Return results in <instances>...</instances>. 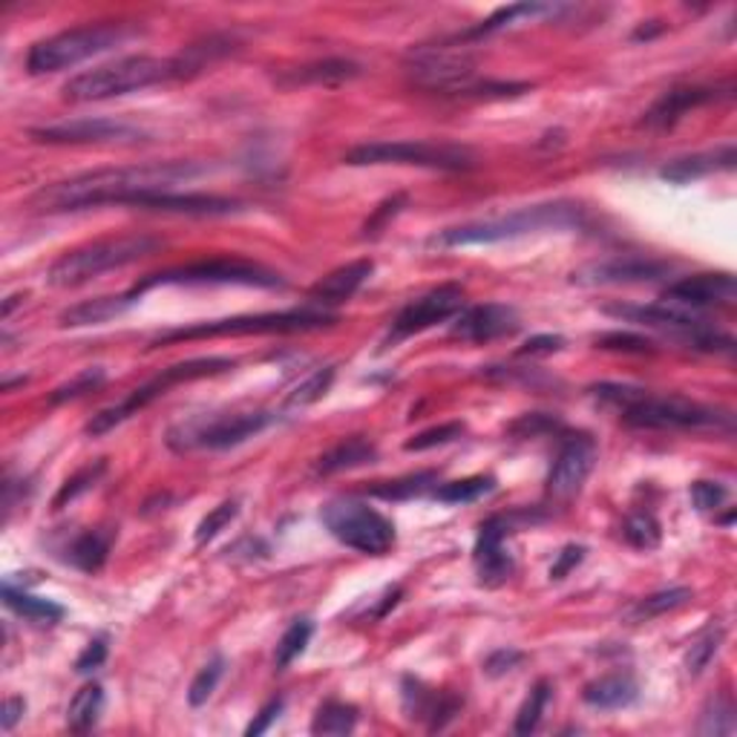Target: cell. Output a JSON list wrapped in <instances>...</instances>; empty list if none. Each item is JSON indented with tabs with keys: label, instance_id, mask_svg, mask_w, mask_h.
<instances>
[{
	"label": "cell",
	"instance_id": "4316f807",
	"mask_svg": "<svg viewBox=\"0 0 737 737\" xmlns=\"http://www.w3.org/2000/svg\"><path fill=\"white\" fill-rule=\"evenodd\" d=\"M640 697V686L631 674H606L588 683L582 701L593 708H628Z\"/></svg>",
	"mask_w": 737,
	"mask_h": 737
},
{
	"label": "cell",
	"instance_id": "91938a15",
	"mask_svg": "<svg viewBox=\"0 0 737 737\" xmlns=\"http://www.w3.org/2000/svg\"><path fill=\"white\" fill-rule=\"evenodd\" d=\"M283 706H285L283 697H277V701L265 703L263 712H260V715L254 717V723H251L249 729H245V735H249V737H256V735H263V731H269L271 723H274L280 715H283Z\"/></svg>",
	"mask_w": 737,
	"mask_h": 737
},
{
	"label": "cell",
	"instance_id": "cb8c5ba5",
	"mask_svg": "<svg viewBox=\"0 0 737 737\" xmlns=\"http://www.w3.org/2000/svg\"><path fill=\"white\" fill-rule=\"evenodd\" d=\"M372 260H355L349 265H340L331 274H326L320 283L312 285V292H308L312 306L323 308V312L329 306H340V303H346V299H351L360 292V285L372 277Z\"/></svg>",
	"mask_w": 737,
	"mask_h": 737
},
{
	"label": "cell",
	"instance_id": "60d3db41",
	"mask_svg": "<svg viewBox=\"0 0 737 737\" xmlns=\"http://www.w3.org/2000/svg\"><path fill=\"white\" fill-rule=\"evenodd\" d=\"M550 692H554V688H550L548 680H539L534 692L527 694V701L518 708L516 726H513L516 735H530V731H536V726H539L541 715H545V708H548L550 703Z\"/></svg>",
	"mask_w": 737,
	"mask_h": 737
},
{
	"label": "cell",
	"instance_id": "e0dca14e",
	"mask_svg": "<svg viewBox=\"0 0 737 737\" xmlns=\"http://www.w3.org/2000/svg\"><path fill=\"white\" fill-rule=\"evenodd\" d=\"M597 461V444L588 435H573L562 444L559 455H556L554 467L548 473V496L554 498H570L577 496L582 484L588 482V475Z\"/></svg>",
	"mask_w": 737,
	"mask_h": 737
},
{
	"label": "cell",
	"instance_id": "f907efd6",
	"mask_svg": "<svg viewBox=\"0 0 737 737\" xmlns=\"http://www.w3.org/2000/svg\"><path fill=\"white\" fill-rule=\"evenodd\" d=\"M599 349H613V351H636V355H649L654 351V344L645 340L640 335H628V331H608V335L597 337Z\"/></svg>",
	"mask_w": 737,
	"mask_h": 737
},
{
	"label": "cell",
	"instance_id": "6f0895ef",
	"mask_svg": "<svg viewBox=\"0 0 737 737\" xmlns=\"http://www.w3.org/2000/svg\"><path fill=\"white\" fill-rule=\"evenodd\" d=\"M582 559H585V548H582V545H568V548H565L562 554L556 556L554 568H550V579H554V582L565 579L570 573V570H573L579 562H582Z\"/></svg>",
	"mask_w": 737,
	"mask_h": 737
},
{
	"label": "cell",
	"instance_id": "b9f144b4",
	"mask_svg": "<svg viewBox=\"0 0 737 737\" xmlns=\"http://www.w3.org/2000/svg\"><path fill=\"white\" fill-rule=\"evenodd\" d=\"M331 380H335V366H323V369H317L314 375H308L299 387H294L292 392H288V398H285V407L288 409L312 407L314 401H320L323 394L329 392Z\"/></svg>",
	"mask_w": 737,
	"mask_h": 737
},
{
	"label": "cell",
	"instance_id": "ba28073f",
	"mask_svg": "<svg viewBox=\"0 0 737 737\" xmlns=\"http://www.w3.org/2000/svg\"><path fill=\"white\" fill-rule=\"evenodd\" d=\"M133 30L127 23H90L78 30H66L59 35L44 38L27 55V70L32 75L59 73L66 66H75L81 61L95 59L102 52H110L113 46L125 44Z\"/></svg>",
	"mask_w": 737,
	"mask_h": 737
},
{
	"label": "cell",
	"instance_id": "f1b7e54d",
	"mask_svg": "<svg viewBox=\"0 0 737 737\" xmlns=\"http://www.w3.org/2000/svg\"><path fill=\"white\" fill-rule=\"evenodd\" d=\"M375 459H378V446H375L369 439H360V435H355V439H346V441H340V444L331 446L329 453H323L320 459H317V467H314V473L335 475V473H344V470L366 467V464H372Z\"/></svg>",
	"mask_w": 737,
	"mask_h": 737
},
{
	"label": "cell",
	"instance_id": "8992f818",
	"mask_svg": "<svg viewBox=\"0 0 737 737\" xmlns=\"http://www.w3.org/2000/svg\"><path fill=\"white\" fill-rule=\"evenodd\" d=\"M409 78L415 81L418 87L430 90V93L444 95H482V90L498 95H516L527 90V84H478L475 81V61L467 52L453 50L450 44L439 46H415L409 52L407 61Z\"/></svg>",
	"mask_w": 737,
	"mask_h": 737
},
{
	"label": "cell",
	"instance_id": "681fc988",
	"mask_svg": "<svg viewBox=\"0 0 737 737\" xmlns=\"http://www.w3.org/2000/svg\"><path fill=\"white\" fill-rule=\"evenodd\" d=\"M104 475V461H98L95 467H87L81 470V473H75L70 482L64 484V487L59 489V496H55V502H52V507L55 510H61V507H66L70 502H75V498L81 496V493H87V489L95 487V482Z\"/></svg>",
	"mask_w": 737,
	"mask_h": 737
},
{
	"label": "cell",
	"instance_id": "9f6ffc18",
	"mask_svg": "<svg viewBox=\"0 0 737 737\" xmlns=\"http://www.w3.org/2000/svg\"><path fill=\"white\" fill-rule=\"evenodd\" d=\"M565 346V340L559 335H539L530 337L522 349H518V358H536V355H554Z\"/></svg>",
	"mask_w": 737,
	"mask_h": 737
},
{
	"label": "cell",
	"instance_id": "db71d44e",
	"mask_svg": "<svg viewBox=\"0 0 737 737\" xmlns=\"http://www.w3.org/2000/svg\"><path fill=\"white\" fill-rule=\"evenodd\" d=\"M403 204H407V197H403V193H398V197L387 199V202L380 204L378 211L372 213V220L366 222V228H364L366 236H378L380 231H383V228L389 225V220H394V217L401 213Z\"/></svg>",
	"mask_w": 737,
	"mask_h": 737
},
{
	"label": "cell",
	"instance_id": "44dd1931",
	"mask_svg": "<svg viewBox=\"0 0 737 737\" xmlns=\"http://www.w3.org/2000/svg\"><path fill=\"white\" fill-rule=\"evenodd\" d=\"M510 534V522L504 516L487 518L478 530V541H475V568L484 585H502L504 579H510L513 573V556L504 548Z\"/></svg>",
	"mask_w": 737,
	"mask_h": 737
},
{
	"label": "cell",
	"instance_id": "8d00e7d4",
	"mask_svg": "<svg viewBox=\"0 0 737 737\" xmlns=\"http://www.w3.org/2000/svg\"><path fill=\"white\" fill-rule=\"evenodd\" d=\"M723 634H726V631H723L720 622L712 620L706 628H703L701 636L694 640L692 649H688V654H686V672L692 674V677H697V674H701L703 668L715 660V654L720 651Z\"/></svg>",
	"mask_w": 737,
	"mask_h": 737
},
{
	"label": "cell",
	"instance_id": "c3c4849f",
	"mask_svg": "<svg viewBox=\"0 0 737 737\" xmlns=\"http://www.w3.org/2000/svg\"><path fill=\"white\" fill-rule=\"evenodd\" d=\"M461 435H464V424L453 421V424H441L432 427V430L418 432L415 439H409L403 446H407V453H424V450H432V446L450 444V441L461 439Z\"/></svg>",
	"mask_w": 737,
	"mask_h": 737
},
{
	"label": "cell",
	"instance_id": "7a4b0ae2",
	"mask_svg": "<svg viewBox=\"0 0 737 737\" xmlns=\"http://www.w3.org/2000/svg\"><path fill=\"white\" fill-rule=\"evenodd\" d=\"M597 401L608 403L631 427L645 430H731V415L720 409L703 407L683 394H651L649 389L628 383H597L591 387Z\"/></svg>",
	"mask_w": 737,
	"mask_h": 737
},
{
	"label": "cell",
	"instance_id": "4dcf8cb0",
	"mask_svg": "<svg viewBox=\"0 0 737 737\" xmlns=\"http://www.w3.org/2000/svg\"><path fill=\"white\" fill-rule=\"evenodd\" d=\"M565 7H554V3H513V7H504L498 9V12H493V15L487 18V21H482L475 30L464 32V35L459 38V41H470V38H484V35H493V32L498 30H507V27H513V23L525 21V18H548V15H559Z\"/></svg>",
	"mask_w": 737,
	"mask_h": 737
},
{
	"label": "cell",
	"instance_id": "5b68a950",
	"mask_svg": "<svg viewBox=\"0 0 737 737\" xmlns=\"http://www.w3.org/2000/svg\"><path fill=\"white\" fill-rule=\"evenodd\" d=\"M161 245L165 242L147 234H127L90 242V245H81V249L61 254L46 271V283L52 288H75V285L95 280L104 271H116L130 263H139L145 256L156 254Z\"/></svg>",
	"mask_w": 737,
	"mask_h": 737
},
{
	"label": "cell",
	"instance_id": "f5cc1de1",
	"mask_svg": "<svg viewBox=\"0 0 737 737\" xmlns=\"http://www.w3.org/2000/svg\"><path fill=\"white\" fill-rule=\"evenodd\" d=\"M729 496V489L720 482H697L692 484V502L697 504V510H717Z\"/></svg>",
	"mask_w": 737,
	"mask_h": 737
},
{
	"label": "cell",
	"instance_id": "ab89813d",
	"mask_svg": "<svg viewBox=\"0 0 737 737\" xmlns=\"http://www.w3.org/2000/svg\"><path fill=\"white\" fill-rule=\"evenodd\" d=\"M622 536L631 548L636 550H654L663 539V527L651 513H631L622 525Z\"/></svg>",
	"mask_w": 737,
	"mask_h": 737
},
{
	"label": "cell",
	"instance_id": "e575fe53",
	"mask_svg": "<svg viewBox=\"0 0 737 737\" xmlns=\"http://www.w3.org/2000/svg\"><path fill=\"white\" fill-rule=\"evenodd\" d=\"M688 599H692V588H668V591L651 593V597L640 599L625 617L628 622H649L654 620V617H663V613L674 611V608L686 606Z\"/></svg>",
	"mask_w": 737,
	"mask_h": 737
},
{
	"label": "cell",
	"instance_id": "8fae6325",
	"mask_svg": "<svg viewBox=\"0 0 737 737\" xmlns=\"http://www.w3.org/2000/svg\"><path fill=\"white\" fill-rule=\"evenodd\" d=\"M346 165L366 168V165H412L430 170H470L475 154L464 145L446 141H369L346 154Z\"/></svg>",
	"mask_w": 737,
	"mask_h": 737
},
{
	"label": "cell",
	"instance_id": "11a10c76",
	"mask_svg": "<svg viewBox=\"0 0 737 737\" xmlns=\"http://www.w3.org/2000/svg\"><path fill=\"white\" fill-rule=\"evenodd\" d=\"M104 660H107V640H93L87 649L81 651L78 660H75V672H78V674L95 672V668H98Z\"/></svg>",
	"mask_w": 737,
	"mask_h": 737
},
{
	"label": "cell",
	"instance_id": "836d02e7",
	"mask_svg": "<svg viewBox=\"0 0 737 737\" xmlns=\"http://www.w3.org/2000/svg\"><path fill=\"white\" fill-rule=\"evenodd\" d=\"M3 602L15 613H21V617H27V620L32 622H41V625H52V622H59L61 617H64V608L55 606L52 599L32 597V593L12 588L9 582L3 585Z\"/></svg>",
	"mask_w": 737,
	"mask_h": 737
},
{
	"label": "cell",
	"instance_id": "603a6c76",
	"mask_svg": "<svg viewBox=\"0 0 737 737\" xmlns=\"http://www.w3.org/2000/svg\"><path fill=\"white\" fill-rule=\"evenodd\" d=\"M133 208L161 213H188V217H222V213L240 211V202L236 199L213 197V193H173V190H165V193L136 199Z\"/></svg>",
	"mask_w": 737,
	"mask_h": 737
},
{
	"label": "cell",
	"instance_id": "9c48e42d",
	"mask_svg": "<svg viewBox=\"0 0 737 737\" xmlns=\"http://www.w3.org/2000/svg\"><path fill=\"white\" fill-rule=\"evenodd\" d=\"M228 369H234V360L231 358H193L185 360V364L168 366V369H161L154 380H147L145 387L133 389L122 403L102 409L98 415H93V421L87 424V435H93V439L107 435V432L116 430L118 424H125L127 418L136 415L139 409H145L147 403H154L156 398H161L170 387L190 383V380L199 378H213V375H222L228 372Z\"/></svg>",
	"mask_w": 737,
	"mask_h": 737
},
{
	"label": "cell",
	"instance_id": "94428289",
	"mask_svg": "<svg viewBox=\"0 0 737 737\" xmlns=\"http://www.w3.org/2000/svg\"><path fill=\"white\" fill-rule=\"evenodd\" d=\"M23 712H27V701H23V697H9V701L3 703V715H0V726H3V731L15 729V723L21 720Z\"/></svg>",
	"mask_w": 737,
	"mask_h": 737
},
{
	"label": "cell",
	"instance_id": "ffe728a7",
	"mask_svg": "<svg viewBox=\"0 0 737 737\" xmlns=\"http://www.w3.org/2000/svg\"><path fill=\"white\" fill-rule=\"evenodd\" d=\"M668 265L657 260H645V256H613L602 263L582 265L573 271V283L579 285H636V283H654L665 277Z\"/></svg>",
	"mask_w": 737,
	"mask_h": 737
},
{
	"label": "cell",
	"instance_id": "ee69618b",
	"mask_svg": "<svg viewBox=\"0 0 737 737\" xmlns=\"http://www.w3.org/2000/svg\"><path fill=\"white\" fill-rule=\"evenodd\" d=\"M312 631H314V625L308 620H297L288 625V631H285L283 640L277 643V654H274V663H277L280 672L288 668V665H292L294 660L306 651L308 640H312Z\"/></svg>",
	"mask_w": 737,
	"mask_h": 737
},
{
	"label": "cell",
	"instance_id": "52a82bcc",
	"mask_svg": "<svg viewBox=\"0 0 737 737\" xmlns=\"http://www.w3.org/2000/svg\"><path fill=\"white\" fill-rule=\"evenodd\" d=\"M337 323V314L323 308H297V312L274 314H245V317H228V320L197 323L188 329H173L156 340L154 346L179 344V340H202V337H240V335H288V331L326 329Z\"/></svg>",
	"mask_w": 737,
	"mask_h": 737
},
{
	"label": "cell",
	"instance_id": "d590c367",
	"mask_svg": "<svg viewBox=\"0 0 737 737\" xmlns=\"http://www.w3.org/2000/svg\"><path fill=\"white\" fill-rule=\"evenodd\" d=\"M358 723V708L349 706V703L329 701L323 703L314 715L312 731L314 735H349Z\"/></svg>",
	"mask_w": 737,
	"mask_h": 737
},
{
	"label": "cell",
	"instance_id": "d6a6232c",
	"mask_svg": "<svg viewBox=\"0 0 737 737\" xmlns=\"http://www.w3.org/2000/svg\"><path fill=\"white\" fill-rule=\"evenodd\" d=\"M104 712V688L98 683H87L84 688L75 692V697L70 701V708H66V726L75 735H84L98 723Z\"/></svg>",
	"mask_w": 737,
	"mask_h": 737
},
{
	"label": "cell",
	"instance_id": "277c9868",
	"mask_svg": "<svg viewBox=\"0 0 737 737\" xmlns=\"http://www.w3.org/2000/svg\"><path fill=\"white\" fill-rule=\"evenodd\" d=\"M185 70L179 59H154V55H130L113 64L93 66L64 84L66 102H104L118 95L139 93L165 81L182 78Z\"/></svg>",
	"mask_w": 737,
	"mask_h": 737
},
{
	"label": "cell",
	"instance_id": "bcb514c9",
	"mask_svg": "<svg viewBox=\"0 0 737 737\" xmlns=\"http://www.w3.org/2000/svg\"><path fill=\"white\" fill-rule=\"evenodd\" d=\"M104 369L102 366H93V369H84V372L75 375L73 380H66V383H61L55 392L50 394V403H66V401H75V398H81V394L93 392V389H98L104 383Z\"/></svg>",
	"mask_w": 737,
	"mask_h": 737
},
{
	"label": "cell",
	"instance_id": "f6af8a7d",
	"mask_svg": "<svg viewBox=\"0 0 737 737\" xmlns=\"http://www.w3.org/2000/svg\"><path fill=\"white\" fill-rule=\"evenodd\" d=\"M222 674H225V657H213L211 663L202 665V672L193 677L188 692V703L190 706H204V703L211 701V694L217 692L220 686Z\"/></svg>",
	"mask_w": 737,
	"mask_h": 737
},
{
	"label": "cell",
	"instance_id": "5bb4252c",
	"mask_svg": "<svg viewBox=\"0 0 737 737\" xmlns=\"http://www.w3.org/2000/svg\"><path fill=\"white\" fill-rule=\"evenodd\" d=\"M606 314L611 317H620V320L640 323V326H649V329L665 331V335H674L680 340H686L694 349H706V351H731L735 340L720 331H715L708 326L703 317H694L686 308L668 306V303H657V306H606Z\"/></svg>",
	"mask_w": 737,
	"mask_h": 737
},
{
	"label": "cell",
	"instance_id": "d6986e66",
	"mask_svg": "<svg viewBox=\"0 0 737 737\" xmlns=\"http://www.w3.org/2000/svg\"><path fill=\"white\" fill-rule=\"evenodd\" d=\"M522 329L516 308L502 306V303H484V306L461 308L455 314L453 337H461L467 344H489V340H502Z\"/></svg>",
	"mask_w": 737,
	"mask_h": 737
},
{
	"label": "cell",
	"instance_id": "680465c9",
	"mask_svg": "<svg viewBox=\"0 0 737 737\" xmlns=\"http://www.w3.org/2000/svg\"><path fill=\"white\" fill-rule=\"evenodd\" d=\"M518 663H522V654H518V651L502 649L496 651V654H489L487 663H484V672H487L489 677H502V674L513 672Z\"/></svg>",
	"mask_w": 737,
	"mask_h": 737
},
{
	"label": "cell",
	"instance_id": "6da1fadb",
	"mask_svg": "<svg viewBox=\"0 0 737 737\" xmlns=\"http://www.w3.org/2000/svg\"><path fill=\"white\" fill-rule=\"evenodd\" d=\"M204 170L208 168L199 161H156V165L90 170L64 182L44 185L30 204L44 213L84 211L98 204H133L141 197H154L173 190L179 182H190Z\"/></svg>",
	"mask_w": 737,
	"mask_h": 737
},
{
	"label": "cell",
	"instance_id": "4fadbf2b",
	"mask_svg": "<svg viewBox=\"0 0 737 737\" xmlns=\"http://www.w3.org/2000/svg\"><path fill=\"white\" fill-rule=\"evenodd\" d=\"M156 285H249V288H283L285 280L277 271L265 269L249 260H202V263L179 265V269L159 271L141 280L133 294L139 297Z\"/></svg>",
	"mask_w": 737,
	"mask_h": 737
},
{
	"label": "cell",
	"instance_id": "d4e9b609",
	"mask_svg": "<svg viewBox=\"0 0 737 737\" xmlns=\"http://www.w3.org/2000/svg\"><path fill=\"white\" fill-rule=\"evenodd\" d=\"M720 98V90L717 87H677L668 90V93L660 98L649 113H645V125L649 127H672L674 122L686 116L688 110L701 107V104L717 102Z\"/></svg>",
	"mask_w": 737,
	"mask_h": 737
},
{
	"label": "cell",
	"instance_id": "3957f363",
	"mask_svg": "<svg viewBox=\"0 0 737 737\" xmlns=\"http://www.w3.org/2000/svg\"><path fill=\"white\" fill-rule=\"evenodd\" d=\"M585 220V211L573 202H545L530 204L522 211H513L507 217H493V220L467 222V225L450 228L444 234L432 240V245L444 249H461V245H493V242L516 240V236L536 234V231H565V228H579Z\"/></svg>",
	"mask_w": 737,
	"mask_h": 737
},
{
	"label": "cell",
	"instance_id": "9a60e30c",
	"mask_svg": "<svg viewBox=\"0 0 737 737\" xmlns=\"http://www.w3.org/2000/svg\"><path fill=\"white\" fill-rule=\"evenodd\" d=\"M32 139L44 145H136L145 139L139 127L110 118H81V122H64V125L38 127L32 130Z\"/></svg>",
	"mask_w": 737,
	"mask_h": 737
},
{
	"label": "cell",
	"instance_id": "1f68e13d",
	"mask_svg": "<svg viewBox=\"0 0 737 737\" xmlns=\"http://www.w3.org/2000/svg\"><path fill=\"white\" fill-rule=\"evenodd\" d=\"M110 545V530H87V534H81L78 539L70 545V556H66V559L78 570H84V573H95V570H102L104 562H107Z\"/></svg>",
	"mask_w": 737,
	"mask_h": 737
},
{
	"label": "cell",
	"instance_id": "ac0fdd59",
	"mask_svg": "<svg viewBox=\"0 0 737 737\" xmlns=\"http://www.w3.org/2000/svg\"><path fill=\"white\" fill-rule=\"evenodd\" d=\"M663 299L677 308H731L737 299V283L731 274H694L668 285Z\"/></svg>",
	"mask_w": 737,
	"mask_h": 737
},
{
	"label": "cell",
	"instance_id": "816d5d0a",
	"mask_svg": "<svg viewBox=\"0 0 737 737\" xmlns=\"http://www.w3.org/2000/svg\"><path fill=\"white\" fill-rule=\"evenodd\" d=\"M559 430V421L554 415H545V412H530V415H522L516 424L510 427L513 435L518 439H539L545 432Z\"/></svg>",
	"mask_w": 737,
	"mask_h": 737
},
{
	"label": "cell",
	"instance_id": "7dc6e473",
	"mask_svg": "<svg viewBox=\"0 0 737 737\" xmlns=\"http://www.w3.org/2000/svg\"><path fill=\"white\" fill-rule=\"evenodd\" d=\"M236 516H240V502H236V498H231V502H222L220 507H213V510L208 513L202 522H199L197 545H204V541H211L213 536H220Z\"/></svg>",
	"mask_w": 737,
	"mask_h": 737
},
{
	"label": "cell",
	"instance_id": "f546056e",
	"mask_svg": "<svg viewBox=\"0 0 737 737\" xmlns=\"http://www.w3.org/2000/svg\"><path fill=\"white\" fill-rule=\"evenodd\" d=\"M735 147H720L715 154H703V156H688V159L672 161L668 168H663V179L668 182H688V179H701V176L712 173V170H731L735 168Z\"/></svg>",
	"mask_w": 737,
	"mask_h": 737
},
{
	"label": "cell",
	"instance_id": "7c38bea8",
	"mask_svg": "<svg viewBox=\"0 0 737 737\" xmlns=\"http://www.w3.org/2000/svg\"><path fill=\"white\" fill-rule=\"evenodd\" d=\"M323 525L340 545L366 556H383L394 545V525L358 498H335L320 510Z\"/></svg>",
	"mask_w": 737,
	"mask_h": 737
},
{
	"label": "cell",
	"instance_id": "484cf974",
	"mask_svg": "<svg viewBox=\"0 0 737 737\" xmlns=\"http://www.w3.org/2000/svg\"><path fill=\"white\" fill-rule=\"evenodd\" d=\"M360 66L346 59H326L314 61V64L297 66L280 78L283 87H297V84H312V87H340L346 81L358 78Z\"/></svg>",
	"mask_w": 737,
	"mask_h": 737
},
{
	"label": "cell",
	"instance_id": "7bdbcfd3",
	"mask_svg": "<svg viewBox=\"0 0 737 737\" xmlns=\"http://www.w3.org/2000/svg\"><path fill=\"white\" fill-rule=\"evenodd\" d=\"M737 729V720H735V706H731V701L726 697V694H720V697H715V701H708V706L703 708L701 715V726H697V731L701 735H731V731Z\"/></svg>",
	"mask_w": 737,
	"mask_h": 737
},
{
	"label": "cell",
	"instance_id": "7402d4cb",
	"mask_svg": "<svg viewBox=\"0 0 737 737\" xmlns=\"http://www.w3.org/2000/svg\"><path fill=\"white\" fill-rule=\"evenodd\" d=\"M461 701L446 692L427 688L421 680H403V712L412 720H427V729L439 731L459 715Z\"/></svg>",
	"mask_w": 737,
	"mask_h": 737
},
{
	"label": "cell",
	"instance_id": "83f0119b",
	"mask_svg": "<svg viewBox=\"0 0 737 737\" xmlns=\"http://www.w3.org/2000/svg\"><path fill=\"white\" fill-rule=\"evenodd\" d=\"M136 303V294H118V297H95V299H84L78 306L66 308L61 314V326L66 329H78V326H98V323H107L113 317H118L122 312Z\"/></svg>",
	"mask_w": 737,
	"mask_h": 737
},
{
	"label": "cell",
	"instance_id": "30bf717a",
	"mask_svg": "<svg viewBox=\"0 0 737 737\" xmlns=\"http://www.w3.org/2000/svg\"><path fill=\"white\" fill-rule=\"evenodd\" d=\"M271 412H231V415H199L168 432V446L173 453L190 450H231L260 435L274 424Z\"/></svg>",
	"mask_w": 737,
	"mask_h": 737
},
{
	"label": "cell",
	"instance_id": "f35d334b",
	"mask_svg": "<svg viewBox=\"0 0 737 737\" xmlns=\"http://www.w3.org/2000/svg\"><path fill=\"white\" fill-rule=\"evenodd\" d=\"M435 482H439V473L427 470V473L407 475V478H398V482L378 484V487H372L369 493H372V496H378V498H387V502H401V498L424 496L427 489L435 487Z\"/></svg>",
	"mask_w": 737,
	"mask_h": 737
},
{
	"label": "cell",
	"instance_id": "2e32d148",
	"mask_svg": "<svg viewBox=\"0 0 737 737\" xmlns=\"http://www.w3.org/2000/svg\"><path fill=\"white\" fill-rule=\"evenodd\" d=\"M464 308V292L461 285H439L430 294L418 297L415 303H409L392 323V340L401 337H412L418 331H427L439 323L450 320Z\"/></svg>",
	"mask_w": 737,
	"mask_h": 737
},
{
	"label": "cell",
	"instance_id": "74e56055",
	"mask_svg": "<svg viewBox=\"0 0 737 737\" xmlns=\"http://www.w3.org/2000/svg\"><path fill=\"white\" fill-rule=\"evenodd\" d=\"M496 487V478L493 475H470V478H461V482H450L444 487L435 489V498L444 504H470L478 502L482 496L493 493Z\"/></svg>",
	"mask_w": 737,
	"mask_h": 737
}]
</instances>
